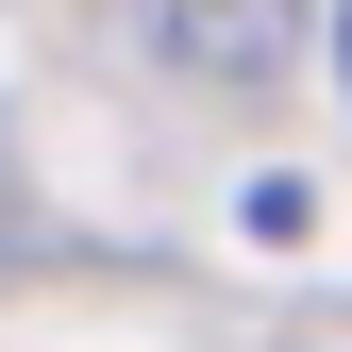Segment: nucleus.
<instances>
[{
  "label": "nucleus",
  "instance_id": "f257e3e1",
  "mask_svg": "<svg viewBox=\"0 0 352 352\" xmlns=\"http://www.w3.org/2000/svg\"><path fill=\"white\" fill-rule=\"evenodd\" d=\"M218 51H235V67L269 51V0H218Z\"/></svg>",
  "mask_w": 352,
  "mask_h": 352
},
{
  "label": "nucleus",
  "instance_id": "f03ea898",
  "mask_svg": "<svg viewBox=\"0 0 352 352\" xmlns=\"http://www.w3.org/2000/svg\"><path fill=\"white\" fill-rule=\"evenodd\" d=\"M336 84H352V0H336Z\"/></svg>",
  "mask_w": 352,
  "mask_h": 352
}]
</instances>
